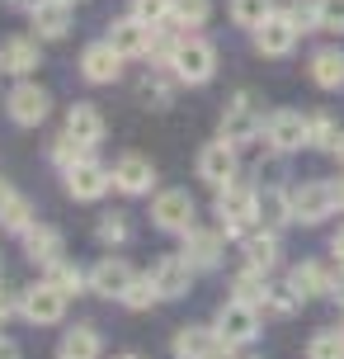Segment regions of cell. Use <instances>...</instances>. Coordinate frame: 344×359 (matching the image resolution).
<instances>
[{"instance_id":"obj_1","label":"cell","mask_w":344,"mask_h":359,"mask_svg":"<svg viewBox=\"0 0 344 359\" xmlns=\"http://www.w3.org/2000/svg\"><path fill=\"white\" fill-rule=\"evenodd\" d=\"M165 67L184 86H203V81H213V72H217V48L199 34H180V43H175V53H170Z\"/></svg>"},{"instance_id":"obj_2","label":"cell","mask_w":344,"mask_h":359,"mask_svg":"<svg viewBox=\"0 0 344 359\" xmlns=\"http://www.w3.org/2000/svg\"><path fill=\"white\" fill-rule=\"evenodd\" d=\"M175 359H231L236 345L217 336V326H180L175 331Z\"/></svg>"},{"instance_id":"obj_3","label":"cell","mask_w":344,"mask_h":359,"mask_svg":"<svg viewBox=\"0 0 344 359\" xmlns=\"http://www.w3.org/2000/svg\"><path fill=\"white\" fill-rule=\"evenodd\" d=\"M217 336L227 345H245L259 336V307L245 303V298H227L217 307Z\"/></svg>"},{"instance_id":"obj_4","label":"cell","mask_w":344,"mask_h":359,"mask_svg":"<svg viewBox=\"0 0 344 359\" xmlns=\"http://www.w3.org/2000/svg\"><path fill=\"white\" fill-rule=\"evenodd\" d=\"M340 203H335V184L326 180H307L302 189H292V222H326Z\"/></svg>"},{"instance_id":"obj_5","label":"cell","mask_w":344,"mask_h":359,"mask_svg":"<svg viewBox=\"0 0 344 359\" xmlns=\"http://www.w3.org/2000/svg\"><path fill=\"white\" fill-rule=\"evenodd\" d=\"M19 312H24L34 326H52V322H62V312H66V293L43 279V284L19 293Z\"/></svg>"},{"instance_id":"obj_6","label":"cell","mask_w":344,"mask_h":359,"mask_svg":"<svg viewBox=\"0 0 344 359\" xmlns=\"http://www.w3.org/2000/svg\"><path fill=\"white\" fill-rule=\"evenodd\" d=\"M217 217H222V232L236 236L245 222L255 217V189H245V184H222L217 189Z\"/></svg>"},{"instance_id":"obj_7","label":"cell","mask_w":344,"mask_h":359,"mask_svg":"<svg viewBox=\"0 0 344 359\" xmlns=\"http://www.w3.org/2000/svg\"><path fill=\"white\" fill-rule=\"evenodd\" d=\"M264 142H269L273 151H297V147H311L307 118H302V114H292V109L269 114V118H264Z\"/></svg>"},{"instance_id":"obj_8","label":"cell","mask_w":344,"mask_h":359,"mask_svg":"<svg viewBox=\"0 0 344 359\" xmlns=\"http://www.w3.org/2000/svg\"><path fill=\"white\" fill-rule=\"evenodd\" d=\"M151 217H156V227L161 232H189L194 227V198L184 194V189H165V194H156V203H151Z\"/></svg>"},{"instance_id":"obj_9","label":"cell","mask_w":344,"mask_h":359,"mask_svg":"<svg viewBox=\"0 0 344 359\" xmlns=\"http://www.w3.org/2000/svg\"><path fill=\"white\" fill-rule=\"evenodd\" d=\"M5 109H10V118H15L19 128H38L43 118H48V90L34 86V81H19V86L10 90Z\"/></svg>"},{"instance_id":"obj_10","label":"cell","mask_w":344,"mask_h":359,"mask_svg":"<svg viewBox=\"0 0 344 359\" xmlns=\"http://www.w3.org/2000/svg\"><path fill=\"white\" fill-rule=\"evenodd\" d=\"M80 76H85V81H94V86L118 81V76H123V53L113 48L109 38H104V43H90V48L80 53Z\"/></svg>"},{"instance_id":"obj_11","label":"cell","mask_w":344,"mask_h":359,"mask_svg":"<svg viewBox=\"0 0 344 359\" xmlns=\"http://www.w3.org/2000/svg\"><path fill=\"white\" fill-rule=\"evenodd\" d=\"M297 38H302V34H297V24H292L288 15L273 10V15L255 29V48H259L264 57H288L292 48H297Z\"/></svg>"},{"instance_id":"obj_12","label":"cell","mask_w":344,"mask_h":359,"mask_svg":"<svg viewBox=\"0 0 344 359\" xmlns=\"http://www.w3.org/2000/svg\"><path fill=\"white\" fill-rule=\"evenodd\" d=\"M199 180H208L213 189H222V184H231L236 180V142H208L199 151Z\"/></svg>"},{"instance_id":"obj_13","label":"cell","mask_w":344,"mask_h":359,"mask_svg":"<svg viewBox=\"0 0 344 359\" xmlns=\"http://www.w3.org/2000/svg\"><path fill=\"white\" fill-rule=\"evenodd\" d=\"M264 133V123H259V114H255L250 95H236L231 104H227V114H222V137L227 142H250V137H259Z\"/></svg>"},{"instance_id":"obj_14","label":"cell","mask_w":344,"mask_h":359,"mask_svg":"<svg viewBox=\"0 0 344 359\" xmlns=\"http://www.w3.org/2000/svg\"><path fill=\"white\" fill-rule=\"evenodd\" d=\"M109 43H113L123 57H151L156 29H151V24H142L137 15H127V19H118V24L109 29Z\"/></svg>"},{"instance_id":"obj_15","label":"cell","mask_w":344,"mask_h":359,"mask_svg":"<svg viewBox=\"0 0 344 359\" xmlns=\"http://www.w3.org/2000/svg\"><path fill=\"white\" fill-rule=\"evenodd\" d=\"M151 284H156L161 298H180V293H189V284H194V265H189V255H165V260H156Z\"/></svg>"},{"instance_id":"obj_16","label":"cell","mask_w":344,"mask_h":359,"mask_svg":"<svg viewBox=\"0 0 344 359\" xmlns=\"http://www.w3.org/2000/svg\"><path fill=\"white\" fill-rule=\"evenodd\" d=\"M113 184V170H104L99 161H80L66 170V194L71 198H104Z\"/></svg>"},{"instance_id":"obj_17","label":"cell","mask_w":344,"mask_h":359,"mask_svg":"<svg viewBox=\"0 0 344 359\" xmlns=\"http://www.w3.org/2000/svg\"><path fill=\"white\" fill-rule=\"evenodd\" d=\"M132 279H137V274H132V269H127L118 255H104V260L90 269V288L99 293V298H123Z\"/></svg>"},{"instance_id":"obj_18","label":"cell","mask_w":344,"mask_h":359,"mask_svg":"<svg viewBox=\"0 0 344 359\" xmlns=\"http://www.w3.org/2000/svg\"><path fill=\"white\" fill-rule=\"evenodd\" d=\"M255 222L259 227H283V222H292V194L288 189H278V184H269V189H259L255 194Z\"/></svg>"},{"instance_id":"obj_19","label":"cell","mask_w":344,"mask_h":359,"mask_svg":"<svg viewBox=\"0 0 344 359\" xmlns=\"http://www.w3.org/2000/svg\"><path fill=\"white\" fill-rule=\"evenodd\" d=\"M38 38H66L71 29V0H43L38 10H29Z\"/></svg>"},{"instance_id":"obj_20","label":"cell","mask_w":344,"mask_h":359,"mask_svg":"<svg viewBox=\"0 0 344 359\" xmlns=\"http://www.w3.org/2000/svg\"><path fill=\"white\" fill-rule=\"evenodd\" d=\"M151 180H156V170H151L146 156H123L113 165V189H123V194H146Z\"/></svg>"},{"instance_id":"obj_21","label":"cell","mask_w":344,"mask_h":359,"mask_svg":"<svg viewBox=\"0 0 344 359\" xmlns=\"http://www.w3.org/2000/svg\"><path fill=\"white\" fill-rule=\"evenodd\" d=\"M184 255H189V265L213 269V265L222 260V232H203V227H189V232H184Z\"/></svg>"},{"instance_id":"obj_22","label":"cell","mask_w":344,"mask_h":359,"mask_svg":"<svg viewBox=\"0 0 344 359\" xmlns=\"http://www.w3.org/2000/svg\"><path fill=\"white\" fill-rule=\"evenodd\" d=\"M66 133H71L76 142L94 147L99 137H104V114L94 104H71V114H66Z\"/></svg>"},{"instance_id":"obj_23","label":"cell","mask_w":344,"mask_h":359,"mask_svg":"<svg viewBox=\"0 0 344 359\" xmlns=\"http://www.w3.org/2000/svg\"><path fill=\"white\" fill-rule=\"evenodd\" d=\"M24 251L34 265H57L62 260V232L57 227H29L24 232Z\"/></svg>"},{"instance_id":"obj_24","label":"cell","mask_w":344,"mask_h":359,"mask_svg":"<svg viewBox=\"0 0 344 359\" xmlns=\"http://www.w3.org/2000/svg\"><path fill=\"white\" fill-rule=\"evenodd\" d=\"M34 67H38V43H34V38H10V43L0 48V72L29 76Z\"/></svg>"},{"instance_id":"obj_25","label":"cell","mask_w":344,"mask_h":359,"mask_svg":"<svg viewBox=\"0 0 344 359\" xmlns=\"http://www.w3.org/2000/svg\"><path fill=\"white\" fill-rule=\"evenodd\" d=\"M311 81L321 90H344V53L340 48H321L311 57Z\"/></svg>"},{"instance_id":"obj_26","label":"cell","mask_w":344,"mask_h":359,"mask_svg":"<svg viewBox=\"0 0 344 359\" xmlns=\"http://www.w3.org/2000/svg\"><path fill=\"white\" fill-rule=\"evenodd\" d=\"M288 284L297 288L302 298H321V293H330V288H335V279H330V274H326L321 265H311V260H302V265H297V269L288 274Z\"/></svg>"},{"instance_id":"obj_27","label":"cell","mask_w":344,"mask_h":359,"mask_svg":"<svg viewBox=\"0 0 344 359\" xmlns=\"http://www.w3.org/2000/svg\"><path fill=\"white\" fill-rule=\"evenodd\" d=\"M0 227H5V232H29V227H34V208H29V198H19L15 189H10V194L0 198Z\"/></svg>"},{"instance_id":"obj_28","label":"cell","mask_w":344,"mask_h":359,"mask_svg":"<svg viewBox=\"0 0 344 359\" xmlns=\"http://www.w3.org/2000/svg\"><path fill=\"white\" fill-rule=\"evenodd\" d=\"M62 359H99V336L94 326H76L62 336Z\"/></svg>"},{"instance_id":"obj_29","label":"cell","mask_w":344,"mask_h":359,"mask_svg":"<svg viewBox=\"0 0 344 359\" xmlns=\"http://www.w3.org/2000/svg\"><path fill=\"white\" fill-rule=\"evenodd\" d=\"M245 265L250 269H273V260H278V241H273V232H259V236H245Z\"/></svg>"},{"instance_id":"obj_30","label":"cell","mask_w":344,"mask_h":359,"mask_svg":"<svg viewBox=\"0 0 344 359\" xmlns=\"http://www.w3.org/2000/svg\"><path fill=\"white\" fill-rule=\"evenodd\" d=\"M208 15H213L208 0H170V19H175L180 29H203Z\"/></svg>"},{"instance_id":"obj_31","label":"cell","mask_w":344,"mask_h":359,"mask_svg":"<svg viewBox=\"0 0 344 359\" xmlns=\"http://www.w3.org/2000/svg\"><path fill=\"white\" fill-rule=\"evenodd\" d=\"M273 15V0H231V19L241 29H259Z\"/></svg>"},{"instance_id":"obj_32","label":"cell","mask_w":344,"mask_h":359,"mask_svg":"<svg viewBox=\"0 0 344 359\" xmlns=\"http://www.w3.org/2000/svg\"><path fill=\"white\" fill-rule=\"evenodd\" d=\"M52 161L62 165V170H71V165L90 161V147H85V142H76L71 133H62V137H57V142H52Z\"/></svg>"},{"instance_id":"obj_33","label":"cell","mask_w":344,"mask_h":359,"mask_svg":"<svg viewBox=\"0 0 344 359\" xmlns=\"http://www.w3.org/2000/svg\"><path fill=\"white\" fill-rule=\"evenodd\" d=\"M48 284H52V288H62V293L71 298V293H80V288L90 284V279H85V274H80L76 265H66V260H57V265H48Z\"/></svg>"},{"instance_id":"obj_34","label":"cell","mask_w":344,"mask_h":359,"mask_svg":"<svg viewBox=\"0 0 344 359\" xmlns=\"http://www.w3.org/2000/svg\"><path fill=\"white\" fill-rule=\"evenodd\" d=\"M307 359H344V331H316L307 341Z\"/></svg>"},{"instance_id":"obj_35","label":"cell","mask_w":344,"mask_h":359,"mask_svg":"<svg viewBox=\"0 0 344 359\" xmlns=\"http://www.w3.org/2000/svg\"><path fill=\"white\" fill-rule=\"evenodd\" d=\"M236 298H245V303H264L269 298V284H264V269H245L241 279H236Z\"/></svg>"},{"instance_id":"obj_36","label":"cell","mask_w":344,"mask_h":359,"mask_svg":"<svg viewBox=\"0 0 344 359\" xmlns=\"http://www.w3.org/2000/svg\"><path fill=\"white\" fill-rule=\"evenodd\" d=\"M283 15L297 24V34H311V29H321V15H316V0H288L283 5Z\"/></svg>"},{"instance_id":"obj_37","label":"cell","mask_w":344,"mask_h":359,"mask_svg":"<svg viewBox=\"0 0 344 359\" xmlns=\"http://www.w3.org/2000/svg\"><path fill=\"white\" fill-rule=\"evenodd\" d=\"M156 298H161V293H156L151 274H146V279H132V284H127V293L118 298V303H123V307H132V312H142V307H151Z\"/></svg>"},{"instance_id":"obj_38","label":"cell","mask_w":344,"mask_h":359,"mask_svg":"<svg viewBox=\"0 0 344 359\" xmlns=\"http://www.w3.org/2000/svg\"><path fill=\"white\" fill-rule=\"evenodd\" d=\"M297 303H302V293L292 284H283V288H269V298H264V307L269 312H278V317H288V312H297Z\"/></svg>"},{"instance_id":"obj_39","label":"cell","mask_w":344,"mask_h":359,"mask_svg":"<svg viewBox=\"0 0 344 359\" xmlns=\"http://www.w3.org/2000/svg\"><path fill=\"white\" fill-rule=\"evenodd\" d=\"M307 137H311V147H335V123H330V114H311L307 118Z\"/></svg>"},{"instance_id":"obj_40","label":"cell","mask_w":344,"mask_h":359,"mask_svg":"<svg viewBox=\"0 0 344 359\" xmlns=\"http://www.w3.org/2000/svg\"><path fill=\"white\" fill-rule=\"evenodd\" d=\"M132 15L156 29V24H165V19H170V0H132Z\"/></svg>"},{"instance_id":"obj_41","label":"cell","mask_w":344,"mask_h":359,"mask_svg":"<svg viewBox=\"0 0 344 359\" xmlns=\"http://www.w3.org/2000/svg\"><path fill=\"white\" fill-rule=\"evenodd\" d=\"M99 241H104V246L127 241V217L123 213H104V217H99Z\"/></svg>"},{"instance_id":"obj_42","label":"cell","mask_w":344,"mask_h":359,"mask_svg":"<svg viewBox=\"0 0 344 359\" xmlns=\"http://www.w3.org/2000/svg\"><path fill=\"white\" fill-rule=\"evenodd\" d=\"M316 15H321V29L344 34V0H316Z\"/></svg>"},{"instance_id":"obj_43","label":"cell","mask_w":344,"mask_h":359,"mask_svg":"<svg viewBox=\"0 0 344 359\" xmlns=\"http://www.w3.org/2000/svg\"><path fill=\"white\" fill-rule=\"evenodd\" d=\"M0 359H19V345L5 341V336H0Z\"/></svg>"},{"instance_id":"obj_44","label":"cell","mask_w":344,"mask_h":359,"mask_svg":"<svg viewBox=\"0 0 344 359\" xmlns=\"http://www.w3.org/2000/svg\"><path fill=\"white\" fill-rule=\"evenodd\" d=\"M330 298H335V303H344V265H340V274H335V288H330Z\"/></svg>"},{"instance_id":"obj_45","label":"cell","mask_w":344,"mask_h":359,"mask_svg":"<svg viewBox=\"0 0 344 359\" xmlns=\"http://www.w3.org/2000/svg\"><path fill=\"white\" fill-rule=\"evenodd\" d=\"M330 251H335V260H340V265H344V227H340V232H335V241H330Z\"/></svg>"},{"instance_id":"obj_46","label":"cell","mask_w":344,"mask_h":359,"mask_svg":"<svg viewBox=\"0 0 344 359\" xmlns=\"http://www.w3.org/2000/svg\"><path fill=\"white\" fill-rule=\"evenodd\" d=\"M330 151H335V156H340V161H344V133H340V137H335V147H330Z\"/></svg>"},{"instance_id":"obj_47","label":"cell","mask_w":344,"mask_h":359,"mask_svg":"<svg viewBox=\"0 0 344 359\" xmlns=\"http://www.w3.org/2000/svg\"><path fill=\"white\" fill-rule=\"evenodd\" d=\"M118 359H142V355H118Z\"/></svg>"},{"instance_id":"obj_48","label":"cell","mask_w":344,"mask_h":359,"mask_svg":"<svg viewBox=\"0 0 344 359\" xmlns=\"http://www.w3.org/2000/svg\"><path fill=\"white\" fill-rule=\"evenodd\" d=\"M71 5H76V0H71Z\"/></svg>"}]
</instances>
